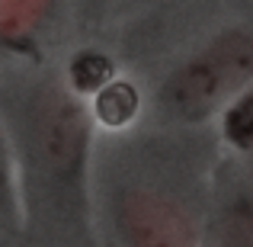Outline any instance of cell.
Masks as SVG:
<instances>
[{"label":"cell","mask_w":253,"mask_h":247,"mask_svg":"<svg viewBox=\"0 0 253 247\" xmlns=\"http://www.w3.org/2000/svg\"><path fill=\"white\" fill-rule=\"evenodd\" d=\"M13 215V170H10V151H6L3 132H0V218Z\"/></svg>","instance_id":"obj_6"},{"label":"cell","mask_w":253,"mask_h":247,"mask_svg":"<svg viewBox=\"0 0 253 247\" xmlns=\"http://www.w3.org/2000/svg\"><path fill=\"white\" fill-rule=\"evenodd\" d=\"M116 222L125 247H196L186 215L148 190H128L116 205Z\"/></svg>","instance_id":"obj_2"},{"label":"cell","mask_w":253,"mask_h":247,"mask_svg":"<svg viewBox=\"0 0 253 247\" xmlns=\"http://www.w3.org/2000/svg\"><path fill=\"white\" fill-rule=\"evenodd\" d=\"M221 247H253V202L237 199L224 215Z\"/></svg>","instance_id":"obj_4"},{"label":"cell","mask_w":253,"mask_h":247,"mask_svg":"<svg viewBox=\"0 0 253 247\" xmlns=\"http://www.w3.org/2000/svg\"><path fill=\"white\" fill-rule=\"evenodd\" d=\"M228 135L231 142L244 145V148H253V93L244 97L241 103L231 109L228 116Z\"/></svg>","instance_id":"obj_5"},{"label":"cell","mask_w":253,"mask_h":247,"mask_svg":"<svg viewBox=\"0 0 253 247\" xmlns=\"http://www.w3.org/2000/svg\"><path fill=\"white\" fill-rule=\"evenodd\" d=\"M138 109V93L131 90V84H106L96 93V116L106 125H125Z\"/></svg>","instance_id":"obj_3"},{"label":"cell","mask_w":253,"mask_h":247,"mask_svg":"<svg viewBox=\"0 0 253 247\" xmlns=\"http://www.w3.org/2000/svg\"><path fill=\"white\" fill-rule=\"evenodd\" d=\"M253 74V39L241 32L215 39L209 49L173 71L161 103L176 119H202Z\"/></svg>","instance_id":"obj_1"}]
</instances>
